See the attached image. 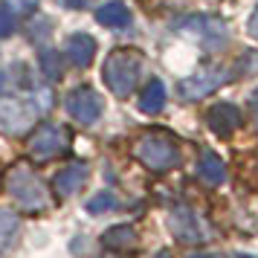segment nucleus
I'll list each match as a JSON object with an SVG mask.
<instances>
[{"label": "nucleus", "instance_id": "a211bd4d", "mask_svg": "<svg viewBox=\"0 0 258 258\" xmlns=\"http://www.w3.org/2000/svg\"><path fill=\"white\" fill-rule=\"evenodd\" d=\"M116 206V198L110 195V191H99L96 198L87 200V212H93V215H99V212H107Z\"/></svg>", "mask_w": 258, "mask_h": 258}, {"label": "nucleus", "instance_id": "7ed1b4c3", "mask_svg": "<svg viewBox=\"0 0 258 258\" xmlns=\"http://www.w3.org/2000/svg\"><path fill=\"white\" fill-rule=\"evenodd\" d=\"M137 160L142 165H148L151 171H168V168H174L177 160H180V151H177V145L168 137L163 134H148V137H142L137 142Z\"/></svg>", "mask_w": 258, "mask_h": 258}, {"label": "nucleus", "instance_id": "39448f33", "mask_svg": "<svg viewBox=\"0 0 258 258\" xmlns=\"http://www.w3.org/2000/svg\"><path fill=\"white\" fill-rule=\"evenodd\" d=\"M102 110H105V102L93 87H76L67 93V113L82 125H93L102 116Z\"/></svg>", "mask_w": 258, "mask_h": 258}, {"label": "nucleus", "instance_id": "bb28decb", "mask_svg": "<svg viewBox=\"0 0 258 258\" xmlns=\"http://www.w3.org/2000/svg\"><path fill=\"white\" fill-rule=\"evenodd\" d=\"M0 84H3V73H0Z\"/></svg>", "mask_w": 258, "mask_h": 258}, {"label": "nucleus", "instance_id": "f257e3e1", "mask_svg": "<svg viewBox=\"0 0 258 258\" xmlns=\"http://www.w3.org/2000/svg\"><path fill=\"white\" fill-rule=\"evenodd\" d=\"M142 76V55L137 49H116L105 58V67H102V79L110 87V93L125 99V96L134 93V87Z\"/></svg>", "mask_w": 258, "mask_h": 258}, {"label": "nucleus", "instance_id": "423d86ee", "mask_svg": "<svg viewBox=\"0 0 258 258\" xmlns=\"http://www.w3.org/2000/svg\"><path fill=\"white\" fill-rule=\"evenodd\" d=\"M67 148V134L58 125H41V128L29 137V154L38 160H52Z\"/></svg>", "mask_w": 258, "mask_h": 258}, {"label": "nucleus", "instance_id": "ddd939ff", "mask_svg": "<svg viewBox=\"0 0 258 258\" xmlns=\"http://www.w3.org/2000/svg\"><path fill=\"white\" fill-rule=\"evenodd\" d=\"M200 177L209 183V186H221L226 180V168H223V160L215 151H203L200 154V163H198Z\"/></svg>", "mask_w": 258, "mask_h": 258}, {"label": "nucleus", "instance_id": "a878e982", "mask_svg": "<svg viewBox=\"0 0 258 258\" xmlns=\"http://www.w3.org/2000/svg\"><path fill=\"white\" fill-rule=\"evenodd\" d=\"M232 258H252V255H232Z\"/></svg>", "mask_w": 258, "mask_h": 258}, {"label": "nucleus", "instance_id": "b1692460", "mask_svg": "<svg viewBox=\"0 0 258 258\" xmlns=\"http://www.w3.org/2000/svg\"><path fill=\"white\" fill-rule=\"evenodd\" d=\"M154 258H171V252H168V249H160V252H157Z\"/></svg>", "mask_w": 258, "mask_h": 258}, {"label": "nucleus", "instance_id": "1a4fd4ad", "mask_svg": "<svg viewBox=\"0 0 258 258\" xmlns=\"http://www.w3.org/2000/svg\"><path fill=\"white\" fill-rule=\"evenodd\" d=\"M32 122V107L21 99H9L0 105V125L6 131H24Z\"/></svg>", "mask_w": 258, "mask_h": 258}, {"label": "nucleus", "instance_id": "dca6fc26", "mask_svg": "<svg viewBox=\"0 0 258 258\" xmlns=\"http://www.w3.org/2000/svg\"><path fill=\"white\" fill-rule=\"evenodd\" d=\"M137 238V229L134 226H113L105 232V244L107 246H131Z\"/></svg>", "mask_w": 258, "mask_h": 258}, {"label": "nucleus", "instance_id": "2eb2a0df", "mask_svg": "<svg viewBox=\"0 0 258 258\" xmlns=\"http://www.w3.org/2000/svg\"><path fill=\"white\" fill-rule=\"evenodd\" d=\"M18 226H21V218L9 209H0V249H6V246L12 244L15 232H18Z\"/></svg>", "mask_w": 258, "mask_h": 258}, {"label": "nucleus", "instance_id": "0eeeda50", "mask_svg": "<svg viewBox=\"0 0 258 258\" xmlns=\"http://www.w3.org/2000/svg\"><path fill=\"white\" fill-rule=\"evenodd\" d=\"M206 125L218 137H229V134H235V131L241 128V110L235 105H226V102L212 105V110L206 113Z\"/></svg>", "mask_w": 258, "mask_h": 258}, {"label": "nucleus", "instance_id": "20e7f679", "mask_svg": "<svg viewBox=\"0 0 258 258\" xmlns=\"http://www.w3.org/2000/svg\"><path fill=\"white\" fill-rule=\"evenodd\" d=\"M229 79V73L223 70V67H206V70H198L195 76H188L180 82V96L186 99V102H198L203 96H209L212 90H218L221 84H226Z\"/></svg>", "mask_w": 258, "mask_h": 258}, {"label": "nucleus", "instance_id": "9d476101", "mask_svg": "<svg viewBox=\"0 0 258 258\" xmlns=\"http://www.w3.org/2000/svg\"><path fill=\"white\" fill-rule=\"evenodd\" d=\"M87 165L84 163H70L67 168H61L58 174H55V191L58 195H76V191H82L84 183H87Z\"/></svg>", "mask_w": 258, "mask_h": 258}, {"label": "nucleus", "instance_id": "4be33fe9", "mask_svg": "<svg viewBox=\"0 0 258 258\" xmlns=\"http://www.w3.org/2000/svg\"><path fill=\"white\" fill-rule=\"evenodd\" d=\"M64 6L67 9H84V6H90V0H64Z\"/></svg>", "mask_w": 258, "mask_h": 258}, {"label": "nucleus", "instance_id": "f03ea898", "mask_svg": "<svg viewBox=\"0 0 258 258\" xmlns=\"http://www.w3.org/2000/svg\"><path fill=\"white\" fill-rule=\"evenodd\" d=\"M6 191H9L21 206H26L29 212L44 209L47 200H49L47 186H44V183L35 177V171L26 168V165H15L12 171L6 174Z\"/></svg>", "mask_w": 258, "mask_h": 258}, {"label": "nucleus", "instance_id": "412c9836", "mask_svg": "<svg viewBox=\"0 0 258 258\" xmlns=\"http://www.w3.org/2000/svg\"><path fill=\"white\" fill-rule=\"evenodd\" d=\"M246 29H249V35H252V38L258 41V9H255L252 15H249V21H246Z\"/></svg>", "mask_w": 258, "mask_h": 258}, {"label": "nucleus", "instance_id": "6e6552de", "mask_svg": "<svg viewBox=\"0 0 258 258\" xmlns=\"http://www.w3.org/2000/svg\"><path fill=\"white\" fill-rule=\"evenodd\" d=\"M67 58H70L73 67H79V70H84V67H90L96 58V41L87 32H76V35L67 38Z\"/></svg>", "mask_w": 258, "mask_h": 258}, {"label": "nucleus", "instance_id": "f8f14e48", "mask_svg": "<svg viewBox=\"0 0 258 258\" xmlns=\"http://www.w3.org/2000/svg\"><path fill=\"white\" fill-rule=\"evenodd\" d=\"M96 21H99L102 26H113V29H119V26L131 24V9L122 3V0H110V3H105V6L96 9Z\"/></svg>", "mask_w": 258, "mask_h": 258}, {"label": "nucleus", "instance_id": "393cba45", "mask_svg": "<svg viewBox=\"0 0 258 258\" xmlns=\"http://www.w3.org/2000/svg\"><path fill=\"white\" fill-rule=\"evenodd\" d=\"M188 258H212V255H203V252H198V255H188Z\"/></svg>", "mask_w": 258, "mask_h": 258}, {"label": "nucleus", "instance_id": "5701e85b", "mask_svg": "<svg viewBox=\"0 0 258 258\" xmlns=\"http://www.w3.org/2000/svg\"><path fill=\"white\" fill-rule=\"evenodd\" d=\"M249 105H252V113H255V119H258V90L252 93V99H249Z\"/></svg>", "mask_w": 258, "mask_h": 258}, {"label": "nucleus", "instance_id": "aec40b11", "mask_svg": "<svg viewBox=\"0 0 258 258\" xmlns=\"http://www.w3.org/2000/svg\"><path fill=\"white\" fill-rule=\"evenodd\" d=\"M6 3L12 6L15 12H24V15L35 12V6H38V0H6Z\"/></svg>", "mask_w": 258, "mask_h": 258}, {"label": "nucleus", "instance_id": "6ab92c4d", "mask_svg": "<svg viewBox=\"0 0 258 258\" xmlns=\"http://www.w3.org/2000/svg\"><path fill=\"white\" fill-rule=\"evenodd\" d=\"M15 32V18L9 9H0V38H9Z\"/></svg>", "mask_w": 258, "mask_h": 258}, {"label": "nucleus", "instance_id": "9b49d317", "mask_svg": "<svg viewBox=\"0 0 258 258\" xmlns=\"http://www.w3.org/2000/svg\"><path fill=\"white\" fill-rule=\"evenodd\" d=\"M168 226H171L174 238H180V241H200V226H198V221H195V215H191L188 209H183V206L171 212Z\"/></svg>", "mask_w": 258, "mask_h": 258}, {"label": "nucleus", "instance_id": "f3484780", "mask_svg": "<svg viewBox=\"0 0 258 258\" xmlns=\"http://www.w3.org/2000/svg\"><path fill=\"white\" fill-rule=\"evenodd\" d=\"M41 67H44V73H47V79H61L58 52H52V49H44V52H41Z\"/></svg>", "mask_w": 258, "mask_h": 258}, {"label": "nucleus", "instance_id": "4468645a", "mask_svg": "<svg viewBox=\"0 0 258 258\" xmlns=\"http://www.w3.org/2000/svg\"><path fill=\"white\" fill-rule=\"evenodd\" d=\"M165 107V84L160 79H151V82L145 84V90L140 96V110L142 113H160Z\"/></svg>", "mask_w": 258, "mask_h": 258}]
</instances>
